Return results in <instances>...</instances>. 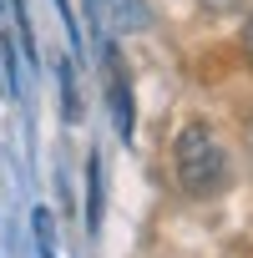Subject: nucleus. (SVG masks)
<instances>
[{
	"label": "nucleus",
	"instance_id": "obj_1",
	"mask_svg": "<svg viewBox=\"0 0 253 258\" xmlns=\"http://www.w3.org/2000/svg\"><path fill=\"white\" fill-rule=\"evenodd\" d=\"M172 177H177V187L187 198H218L228 187V177H233L228 152H223V142L203 121H187L177 132V142H172Z\"/></svg>",
	"mask_w": 253,
	"mask_h": 258
},
{
	"label": "nucleus",
	"instance_id": "obj_2",
	"mask_svg": "<svg viewBox=\"0 0 253 258\" xmlns=\"http://www.w3.org/2000/svg\"><path fill=\"white\" fill-rule=\"evenodd\" d=\"M101 21H106V31H116V36H126V31H147L142 0H101Z\"/></svg>",
	"mask_w": 253,
	"mask_h": 258
},
{
	"label": "nucleus",
	"instance_id": "obj_3",
	"mask_svg": "<svg viewBox=\"0 0 253 258\" xmlns=\"http://www.w3.org/2000/svg\"><path fill=\"white\" fill-rule=\"evenodd\" d=\"M111 106H116V132H121V142H132V91H126V76H121L116 56H111Z\"/></svg>",
	"mask_w": 253,
	"mask_h": 258
},
{
	"label": "nucleus",
	"instance_id": "obj_4",
	"mask_svg": "<svg viewBox=\"0 0 253 258\" xmlns=\"http://www.w3.org/2000/svg\"><path fill=\"white\" fill-rule=\"evenodd\" d=\"M86 223H91V228L101 223V162H96V157L86 162Z\"/></svg>",
	"mask_w": 253,
	"mask_h": 258
},
{
	"label": "nucleus",
	"instance_id": "obj_5",
	"mask_svg": "<svg viewBox=\"0 0 253 258\" xmlns=\"http://www.w3.org/2000/svg\"><path fill=\"white\" fill-rule=\"evenodd\" d=\"M36 243H41V258H56V238H51V213L36 208Z\"/></svg>",
	"mask_w": 253,
	"mask_h": 258
},
{
	"label": "nucleus",
	"instance_id": "obj_6",
	"mask_svg": "<svg viewBox=\"0 0 253 258\" xmlns=\"http://www.w3.org/2000/svg\"><path fill=\"white\" fill-rule=\"evenodd\" d=\"M243 0H203V11H213V16H228V11H238Z\"/></svg>",
	"mask_w": 253,
	"mask_h": 258
},
{
	"label": "nucleus",
	"instance_id": "obj_7",
	"mask_svg": "<svg viewBox=\"0 0 253 258\" xmlns=\"http://www.w3.org/2000/svg\"><path fill=\"white\" fill-rule=\"evenodd\" d=\"M238 46H243V56H248V66H253V21L243 26V36H238Z\"/></svg>",
	"mask_w": 253,
	"mask_h": 258
},
{
	"label": "nucleus",
	"instance_id": "obj_8",
	"mask_svg": "<svg viewBox=\"0 0 253 258\" xmlns=\"http://www.w3.org/2000/svg\"><path fill=\"white\" fill-rule=\"evenodd\" d=\"M248 142H253V116H248Z\"/></svg>",
	"mask_w": 253,
	"mask_h": 258
}]
</instances>
